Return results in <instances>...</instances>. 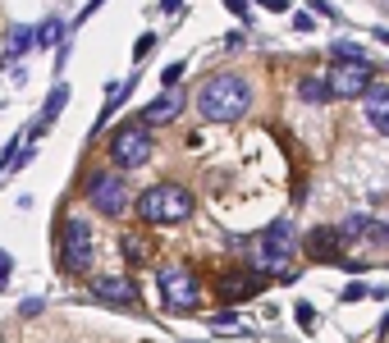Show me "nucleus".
<instances>
[{
	"label": "nucleus",
	"mask_w": 389,
	"mask_h": 343,
	"mask_svg": "<svg viewBox=\"0 0 389 343\" xmlns=\"http://www.w3.org/2000/svg\"><path fill=\"white\" fill-rule=\"evenodd\" d=\"M261 5H266V9H275V14H284V9L294 5V0H261Z\"/></svg>",
	"instance_id": "26"
},
{
	"label": "nucleus",
	"mask_w": 389,
	"mask_h": 343,
	"mask_svg": "<svg viewBox=\"0 0 389 343\" xmlns=\"http://www.w3.org/2000/svg\"><path fill=\"white\" fill-rule=\"evenodd\" d=\"M28 46H37V33H33V28H14V33H9V60L23 55Z\"/></svg>",
	"instance_id": "16"
},
{
	"label": "nucleus",
	"mask_w": 389,
	"mask_h": 343,
	"mask_svg": "<svg viewBox=\"0 0 389 343\" xmlns=\"http://www.w3.org/2000/svg\"><path fill=\"white\" fill-rule=\"evenodd\" d=\"M161 78H165V87H174V83H179V78H183V64H170V69H165Z\"/></svg>",
	"instance_id": "23"
},
{
	"label": "nucleus",
	"mask_w": 389,
	"mask_h": 343,
	"mask_svg": "<svg viewBox=\"0 0 389 343\" xmlns=\"http://www.w3.org/2000/svg\"><path fill=\"white\" fill-rule=\"evenodd\" d=\"M381 5H385V9H389V0H381Z\"/></svg>",
	"instance_id": "29"
},
{
	"label": "nucleus",
	"mask_w": 389,
	"mask_h": 343,
	"mask_svg": "<svg viewBox=\"0 0 389 343\" xmlns=\"http://www.w3.org/2000/svg\"><path fill=\"white\" fill-rule=\"evenodd\" d=\"M298 320H303V325H311V320H316V311H311V302H298Z\"/></svg>",
	"instance_id": "24"
},
{
	"label": "nucleus",
	"mask_w": 389,
	"mask_h": 343,
	"mask_svg": "<svg viewBox=\"0 0 389 343\" xmlns=\"http://www.w3.org/2000/svg\"><path fill=\"white\" fill-rule=\"evenodd\" d=\"M138 215L147 224H179L192 215V192L183 183H151L138 197Z\"/></svg>",
	"instance_id": "2"
},
{
	"label": "nucleus",
	"mask_w": 389,
	"mask_h": 343,
	"mask_svg": "<svg viewBox=\"0 0 389 343\" xmlns=\"http://www.w3.org/2000/svg\"><path fill=\"white\" fill-rule=\"evenodd\" d=\"M325 83H330V96L357 101V96H366V87H371V64H335L325 74Z\"/></svg>",
	"instance_id": "8"
},
{
	"label": "nucleus",
	"mask_w": 389,
	"mask_h": 343,
	"mask_svg": "<svg viewBox=\"0 0 389 343\" xmlns=\"http://www.w3.org/2000/svg\"><path fill=\"white\" fill-rule=\"evenodd\" d=\"M330 55H335L339 64H366V55L357 51L353 42H335V46H330Z\"/></svg>",
	"instance_id": "17"
},
{
	"label": "nucleus",
	"mask_w": 389,
	"mask_h": 343,
	"mask_svg": "<svg viewBox=\"0 0 389 343\" xmlns=\"http://www.w3.org/2000/svg\"><path fill=\"white\" fill-rule=\"evenodd\" d=\"M289 238H294V220H270L266 233L252 243L248 266L257 274H284V266H289Z\"/></svg>",
	"instance_id": "3"
},
{
	"label": "nucleus",
	"mask_w": 389,
	"mask_h": 343,
	"mask_svg": "<svg viewBox=\"0 0 389 343\" xmlns=\"http://www.w3.org/2000/svg\"><path fill=\"white\" fill-rule=\"evenodd\" d=\"M92 252H96L92 224H87L83 215H69V220H64V243H60V266L69 274H83L92 266Z\"/></svg>",
	"instance_id": "4"
},
{
	"label": "nucleus",
	"mask_w": 389,
	"mask_h": 343,
	"mask_svg": "<svg viewBox=\"0 0 389 343\" xmlns=\"http://www.w3.org/2000/svg\"><path fill=\"white\" fill-rule=\"evenodd\" d=\"M298 92H303V101H330V83H320V78H303V83H298Z\"/></svg>",
	"instance_id": "15"
},
{
	"label": "nucleus",
	"mask_w": 389,
	"mask_h": 343,
	"mask_svg": "<svg viewBox=\"0 0 389 343\" xmlns=\"http://www.w3.org/2000/svg\"><path fill=\"white\" fill-rule=\"evenodd\" d=\"M64 101H69V87H51V96H46V110H42V124H51L55 115H60Z\"/></svg>",
	"instance_id": "18"
},
{
	"label": "nucleus",
	"mask_w": 389,
	"mask_h": 343,
	"mask_svg": "<svg viewBox=\"0 0 389 343\" xmlns=\"http://www.w3.org/2000/svg\"><path fill=\"white\" fill-rule=\"evenodd\" d=\"M161 9H165V14H179V9H183V0H161Z\"/></svg>",
	"instance_id": "27"
},
{
	"label": "nucleus",
	"mask_w": 389,
	"mask_h": 343,
	"mask_svg": "<svg viewBox=\"0 0 389 343\" xmlns=\"http://www.w3.org/2000/svg\"><path fill=\"white\" fill-rule=\"evenodd\" d=\"M9 270H14V261H9V252H0V284L9 279Z\"/></svg>",
	"instance_id": "25"
},
{
	"label": "nucleus",
	"mask_w": 389,
	"mask_h": 343,
	"mask_svg": "<svg viewBox=\"0 0 389 343\" xmlns=\"http://www.w3.org/2000/svg\"><path fill=\"white\" fill-rule=\"evenodd\" d=\"M179 110H183V96H179V92L170 87L165 96H156V101L147 105V110H142V124H170V120H174Z\"/></svg>",
	"instance_id": "13"
},
{
	"label": "nucleus",
	"mask_w": 389,
	"mask_h": 343,
	"mask_svg": "<svg viewBox=\"0 0 389 343\" xmlns=\"http://www.w3.org/2000/svg\"><path fill=\"white\" fill-rule=\"evenodd\" d=\"M161 293H165V311H197L202 302V284L192 279L188 266H161Z\"/></svg>",
	"instance_id": "5"
},
{
	"label": "nucleus",
	"mask_w": 389,
	"mask_h": 343,
	"mask_svg": "<svg viewBox=\"0 0 389 343\" xmlns=\"http://www.w3.org/2000/svg\"><path fill=\"white\" fill-rule=\"evenodd\" d=\"M344 229H316V233H311V238H307V252H311V257H316V261H339V248H344Z\"/></svg>",
	"instance_id": "11"
},
{
	"label": "nucleus",
	"mask_w": 389,
	"mask_h": 343,
	"mask_svg": "<svg viewBox=\"0 0 389 343\" xmlns=\"http://www.w3.org/2000/svg\"><path fill=\"white\" fill-rule=\"evenodd\" d=\"M151 46H156V37H138V42H133V60H142V55H151Z\"/></svg>",
	"instance_id": "22"
},
{
	"label": "nucleus",
	"mask_w": 389,
	"mask_h": 343,
	"mask_svg": "<svg viewBox=\"0 0 389 343\" xmlns=\"http://www.w3.org/2000/svg\"><path fill=\"white\" fill-rule=\"evenodd\" d=\"M197 110L211 124H229L252 110V83L243 74H216L197 87Z\"/></svg>",
	"instance_id": "1"
},
{
	"label": "nucleus",
	"mask_w": 389,
	"mask_h": 343,
	"mask_svg": "<svg viewBox=\"0 0 389 343\" xmlns=\"http://www.w3.org/2000/svg\"><path fill=\"white\" fill-rule=\"evenodd\" d=\"M362 115L381 137H389V83H371L362 96Z\"/></svg>",
	"instance_id": "9"
},
{
	"label": "nucleus",
	"mask_w": 389,
	"mask_h": 343,
	"mask_svg": "<svg viewBox=\"0 0 389 343\" xmlns=\"http://www.w3.org/2000/svg\"><path fill=\"white\" fill-rule=\"evenodd\" d=\"M87 197L101 215H110V220H120L124 211H129V188H124L120 174H96L92 183H87Z\"/></svg>",
	"instance_id": "7"
},
{
	"label": "nucleus",
	"mask_w": 389,
	"mask_h": 343,
	"mask_svg": "<svg viewBox=\"0 0 389 343\" xmlns=\"http://www.w3.org/2000/svg\"><path fill=\"white\" fill-rule=\"evenodd\" d=\"M110 161L120 165V170H138V165H147L151 161V137H147V129L124 124V129L110 137Z\"/></svg>",
	"instance_id": "6"
},
{
	"label": "nucleus",
	"mask_w": 389,
	"mask_h": 343,
	"mask_svg": "<svg viewBox=\"0 0 389 343\" xmlns=\"http://www.w3.org/2000/svg\"><path fill=\"white\" fill-rule=\"evenodd\" d=\"M92 293L101 302H115V307H133V302H138V284L133 279H115V274H101V279L92 284Z\"/></svg>",
	"instance_id": "10"
},
{
	"label": "nucleus",
	"mask_w": 389,
	"mask_h": 343,
	"mask_svg": "<svg viewBox=\"0 0 389 343\" xmlns=\"http://www.w3.org/2000/svg\"><path fill=\"white\" fill-rule=\"evenodd\" d=\"M339 229H344V238H348V243H353V238H357V233H371V220H366V215H348V220H344V224H339Z\"/></svg>",
	"instance_id": "19"
},
{
	"label": "nucleus",
	"mask_w": 389,
	"mask_h": 343,
	"mask_svg": "<svg viewBox=\"0 0 389 343\" xmlns=\"http://www.w3.org/2000/svg\"><path fill=\"white\" fill-rule=\"evenodd\" d=\"M229 9L233 14H248V0H229Z\"/></svg>",
	"instance_id": "28"
},
{
	"label": "nucleus",
	"mask_w": 389,
	"mask_h": 343,
	"mask_svg": "<svg viewBox=\"0 0 389 343\" xmlns=\"http://www.w3.org/2000/svg\"><path fill=\"white\" fill-rule=\"evenodd\" d=\"M371 293H376V289H366V284H348L339 298H344V302H357V298H371Z\"/></svg>",
	"instance_id": "21"
},
{
	"label": "nucleus",
	"mask_w": 389,
	"mask_h": 343,
	"mask_svg": "<svg viewBox=\"0 0 389 343\" xmlns=\"http://www.w3.org/2000/svg\"><path fill=\"white\" fill-rule=\"evenodd\" d=\"M147 238H138V233H124V261H129V266H147Z\"/></svg>",
	"instance_id": "14"
},
{
	"label": "nucleus",
	"mask_w": 389,
	"mask_h": 343,
	"mask_svg": "<svg viewBox=\"0 0 389 343\" xmlns=\"http://www.w3.org/2000/svg\"><path fill=\"white\" fill-rule=\"evenodd\" d=\"M252 293H261V279H257V274H248V270L220 279V298H225V302H248Z\"/></svg>",
	"instance_id": "12"
},
{
	"label": "nucleus",
	"mask_w": 389,
	"mask_h": 343,
	"mask_svg": "<svg viewBox=\"0 0 389 343\" xmlns=\"http://www.w3.org/2000/svg\"><path fill=\"white\" fill-rule=\"evenodd\" d=\"M55 42H60V23L51 18V23H42V28H37V46H55Z\"/></svg>",
	"instance_id": "20"
}]
</instances>
